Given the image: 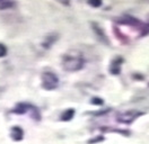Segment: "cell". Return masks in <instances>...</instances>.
Listing matches in <instances>:
<instances>
[{
	"label": "cell",
	"mask_w": 149,
	"mask_h": 144,
	"mask_svg": "<svg viewBox=\"0 0 149 144\" xmlns=\"http://www.w3.org/2000/svg\"><path fill=\"white\" fill-rule=\"evenodd\" d=\"M72 116H74V110L70 109V110H67L65 114L62 115V118H63L65 120H68V119H70Z\"/></svg>",
	"instance_id": "52a82bcc"
},
{
	"label": "cell",
	"mask_w": 149,
	"mask_h": 144,
	"mask_svg": "<svg viewBox=\"0 0 149 144\" xmlns=\"http://www.w3.org/2000/svg\"><path fill=\"white\" fill-rule=\"evenodd\" d=\"M22 136H23V131L19 128V127H14L13 128V137L15 138V140H20L22 138Z\"/></svg>",
	"instance_id": "5b68a950"
},
{
	"label": "cell",
	"mask_w": 149,
	"mask_h": 144,
	"mask_svg": "<svg viewBox=\"0 0 149 144\" xmlns=\"http://www.w3.org/2000/svg\"><path fill=\"white\" fill-rule=\"evenodd\" d=\"M87 2H88V5H91V6L94 7V8H98V7H101L103 3L102 0H87Z\"/></svg>",
	"instance_id": "8992f818"
},
{
	"label": "cell",
	"mask_w": 149,
	"mask_h": 144,
	"mask_svg": "<svg viewBox=\"0 0 149 144\" xmlns=\"http://www.w3.org/2000/svg\"><path fill=\"white\" fill-rule=\"evenodd\" d=\"M62 66L65 71L74 72L80 70L84 66V59L77 52H69L65 54L62 60Z\"/></svg>",
	"instance_id": "6da1fadb"
},
{
	"label": "cell",
	"mask_w": 149,
	"mask_h": 144,
	"mask_svg": "<svg viewBox=\"0 0 149 144\" xmlns=\"http://www.w3.org/2000/svg\"><path fill=\"white\" fill-rule=\"evenodd\" d=\"M61 5H63V6H69L70 5V0H58Z\"/></svg>",
	"instance_id": "9c48e42d"
},
{
	"label": "cell",
	"mask_w": 149,
	"mask_h": 144,
	"mask_svg": "<svg viewBox=\"0 0 149 144\" xmlns=\"http://www.w3.org/2000/svg\"><path fill=\"white\" fill-rule=\"evenodd\" d=\"M59 84V79L53 72H44L42 74V86L47 90L56 89Z\"/></svg>",
	"instance_id": "7a4b0ae2"
},
{
	"label": "cell",
	"mask_w": 149,
	"mask_h": 144,
	"mask_svg": "<svg viewBox=\"0 0 149 144\" xmlns=\"http://www.w3.org/2000/svg\"><path fill=\"white\" fill-rule=\"evenodd\" d=\"M92 26H93V30L95 32V34H96V36H97V38H98L102 43H104V44L110 45V42H109V39H107V36H106V34L103 32V29L100 27V25L96 24V23H92Z\"/></svg>",
	"instance_id": "3957f363"
},
{
	"label": "cell",
	"mask_w": 149,
	"mask_h": 144,
	"mask_svg": "<svg viewBox=\"0 0 149 144\" xmlns=\"http://www.w3.org/2000/svg\"><path fill=\"white\" fill-rule=\"evenodd\" d=\"M6 53H7V48H6V46L2 44H0V57L5 56Z\"/></svg>",
	"instance_id": "ba28073f"
},
{
	"label": "cell",
	"mask_w": 149,
	"mask_h": 144,
	"mask_svg": "<svg viewBox=\"0 0 149 144\" xmlns=\"http://www.w3.org/2000/svg\"><path fill=\"white\" fill-rule=\"evenodd\" d=\"M15 5L13 0H0V9H7L10 8Z\"/></svg>",
	"instance_id": "277c9868"
}]
</instances>
